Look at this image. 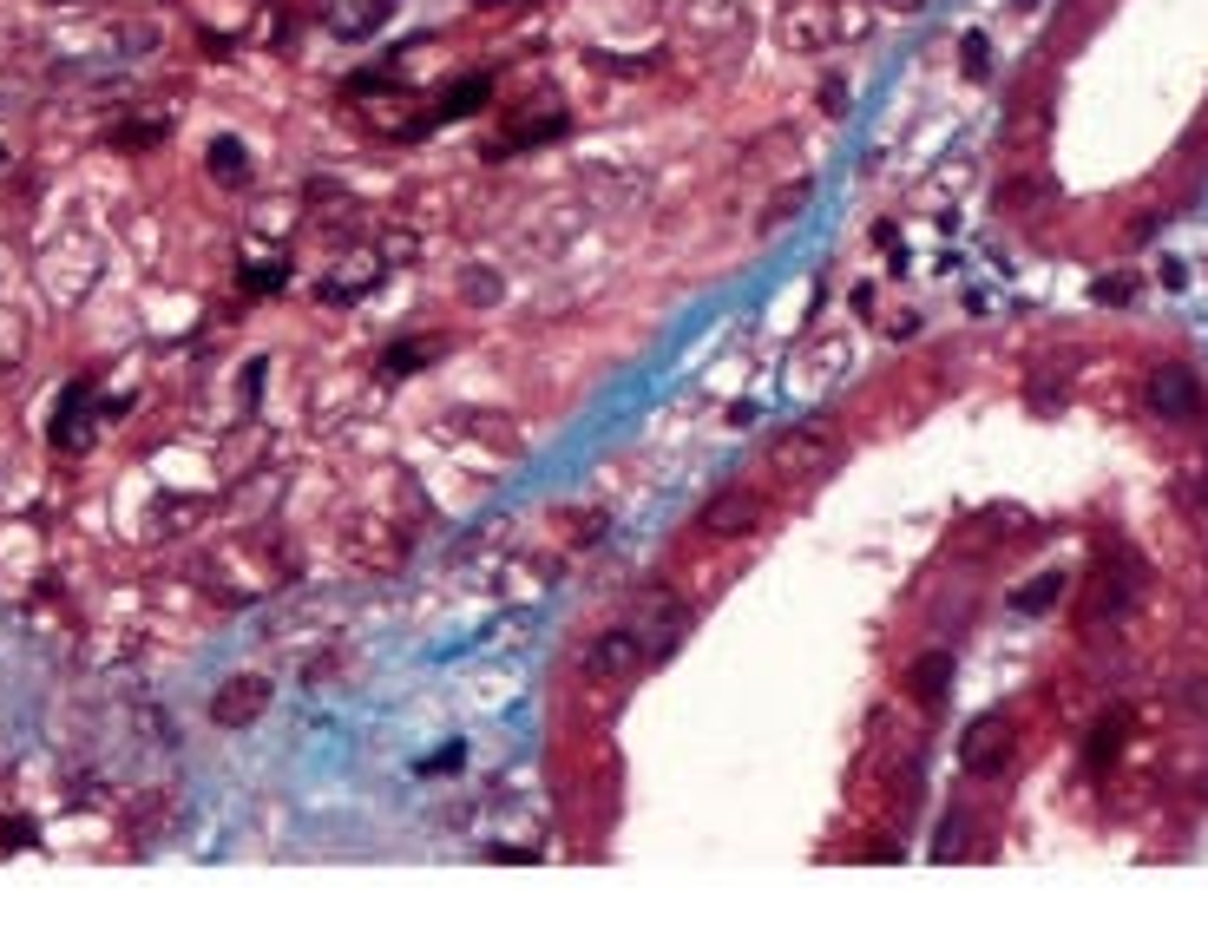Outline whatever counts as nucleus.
<instances>
[{"label": "nucleus", "instance_id": "9b49d317", "mask_svg": "<svg viewBox=\"0 0 1208 926\" xmlns=\"http://www.w3.org/2000/svg\"><path fill=\"white\" fill-rule=\"evenodd\" d=\"M1051 598H1058V572H1051V579H1038L1032 592H1019V611H1051Z\"/></svg>", "mask_w": 1208, "mask_h": 926}, {"label": "nucleus", "instance_id": "20e7f679", "mask_svg": "<svg viewBox=\"0 0 1208 926\" xmlns=\"http://www.w3.org/2000/svg\"><path fill=\"white\" fill-rule=\"evenodd\" d=\"M263 704H269V684H263V677H237V684H223V690H217L210 717H217L223 730H237V723H256V717H263Z\"/></svg>", "mask_w": 1208, "mask_h": 926}, {"label": "nucleus", "instance_id": "f03ea898", "mask_svg": "<svg viewBox=\"0 0 1208 926\" xmlns=\"http://www.w3.org/2000/svg\"><path fill=\"white\" fill-rule=\"evenodd\" d=\"M756 519H762V493H749V487H723V493L697 513V526H703L710 539H743Z\"/></svg>", "mask_w": 1208, "mask_h": 926}, {"label": "nucleus", "instance_id": "f257e3e1", "mask_svg": "<svg viewBox=\"0 0 1208 926\" xmlns=\"http://www.w3.org/2000/svg\"><path fill=\"white\" fill-rule=\"evenodd\" d=\"M1012 743H1019V723H1012L1005 710H992V717H973V730L959 736V763H966L973 776H992V769H1005Z\"/></svg>", "mask_w": 1208, "mask_h": 926}, {"label": "nucleus", "instance_id": "7ed1b4c3", "mask_svg": "<svg viewBox=\"0 0 1208 926\" xmlns=\"http://www.w3.org/2000/svg\"><path fill=\"white\" fill-rule=\"evenodd\" d=\"M1150 408H1157L1163 421H1183V414L1203 408V381H1196L1189 368H1157V375H1150Z\"/></svg>", "mask_w": 1208, "mask_h": 926}, {"label": "nucleus", "instance_id": "9d476101", "mask_svg": "<svg viewBox=\"0 0 1208 926\" xmlns=\"http://www.w3.org/2000/svg\"><path fill=\"white\" fill-rule=\"evenodd\" d=\"M473 105H486V79L453 85V92H447V105H440V118H460V112H473Z\"/></svg>", "mask_w": 1208, "mask_h": 926}, {"label": "nucleus", "instance_id": "423d86ee", "mask_svg": "<svg viewBox=\"0 0 1208 926\" xmlns=\"http://www.w3.org/2000/svg\"><path fill=\"white\" fill-rule=\"evenodd\" d=\"M782 460H789L795 473H808V467H835V441H828V427H802L795 441H782Z\"/></svg>", "mask_w": 1208, "mask_h": 926}, {"label": "nucleus", "instance_id": "6e6552de", "mask_svg": "<svg viewBox=\"0 0 1208 926\" xmlns=\"http://www.w3.org/2000/svg\"><path fill=\"white\" fill-rule=\"evenodd\" d=\"M210 178H217V184H250V151H243L237 138H217V145H210Z\"/></svg>", "mask_w": 1208, "mask_h": 926}, {"label": "nucleus", "instance_id": "39448f33", "mask_svg": "<svg viewBox=\"0 0 1208 926\" xmlns=\"http://www.w3.org/2000/svg\"><path fill=\"white\" fill-rule=\"evenodd\" d=\"M644 664V644L631 638V631H611V638H598L591 651H585V671L591 677H631Z\"/></svg>", "mask_w": 1208, "mask_h": 926}, {"label": "nucleus", "instance_id": "ddd939ff", "mask_svg": "<svg viewBox=\"0 0 1208 926\" xmlns=\"http://www.w3.org/2000/svg\"><path fill=\"white\" fill-rule=\"evenodd\" d=\"M1130 296H1137V283H1124V276L1097 283V302H1111V309H1117V302H1130Z\"/></svg>", "mask_w": 1208, "mask_h": 926}, {"label": "nucleus", "instance_id": "1a4fd4ad", "mask_svg": "<svg viewBox=\"0 0 1208 926\" xmlns=\"http://www.w3.org/2000/svg\"><path fill=\"white\" fill-rule=\"evenodd\" d=\"M828 33H835V26H828V20H821L815 7H795V13H789V26H782V39H789L795 53H808V46H821Z\"/></svg>", "mask_w": 1208, "mask_h": 926}, {"label": "nucleus", "instance_id": "2eb2a0df", "mask_svg": "<svg viewBox=\"0 0 1208 926\" xmlns=\"http://www.w3.org/2000/svg\"><path fill=\"white\" fill-rule=\"evenodd\" d=\"M151 39H158V33H151V26H125V33H118V46H125V53H145V46H151Z\"/></svg>", "mask_w": 1208, "mask_h": 926}, {"label": "nucleus", "instance_id": "f8f14e48", "mask_svg": "<svg viewBox=\"0 0 1208 926\" xmlns=\"http://www.w3.org/2000/svg\"><path fill=\"white\" fill-rule=\"evenodd\" d=\"M959 59H966V72H973V79H986V72H992V66H986V59H992V46H986L979 33H973V39L959 46Z\"/></svg>", "mask_w": 1208, "mask_h": 926}, {"label": "nucleus", "instance_id": "4468645a", "mask_svg": "<svg viewBox=\"0 0 1208 926\" xmlns=\"http://www.w3.org/2000/svg\"><path fill=\"white\" fill-rule=\"evenodd\" d=\"M1111 756H1117V723H1104V730H1097V743H1091V763H1097V769H1104Z\"/></svg>", "mask_w": 1208, "mask_h": 926}, {"label": "nucleus", "instance_id": "0eeeda50", "mask_svg": "<svg viewBox=\"0 0 1208 926\" xmlns=\"http://www.w3.org/2000/svg\"><path fill=\"white\" fill-rule=\"evenodd\" d=\"M907 684H913V697H927V704H946V684H953V658H946V651L920 658Z\"/></svg>", "mask_w": 1208, "mask_h": 926}]
</instances>
